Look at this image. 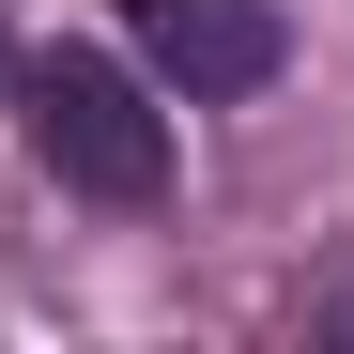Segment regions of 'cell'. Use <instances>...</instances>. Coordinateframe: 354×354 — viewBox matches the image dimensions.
I'll return each mask as SVG.
<instances>
[{
	"label": "cell",
	"mask_w": 354,
	"mask_h": 354,
	"mask_svg": "<svg viewBox=\"0 0 354 354\" xmlns=\"http://www.w3.org/2000/svg\"><path fill=\"white\" fill-rule=\"evenodd\" d=\"M16 108H31V154L62 169L77 201H154L169 185V108L124 62H93V46H46V62L16 77Z\"/></svg>",
	"instance_id": "1"
},
{
	"label": "cell",
	"mask_w": 354,
	"mask_h": 354,
	"mask_svg": "<svg viewBox=\"0 0 354 354\" xmlns=\"http://www.w3.org/2000/svg\"><path fill=\"white\" fill-rule=\"evenodd\" d=\"M124 31H139V62L169 93H262L292 62V31H277V0H124Z\"/></svg>",
	"instance_id": "2"
}]
</instances>
